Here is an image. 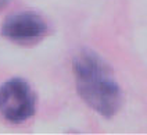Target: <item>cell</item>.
<instances>
[{
	"instance_id": "obj_1",
	"label": "cell",
	"mask_w": 147,
	"mask_h": 135,
	"mask_svg": "<svg viewBox=\"0 0 147 135\" xmlns=\"http://www.w3.org/2000/svg\"><path fill=\"white\" fill-rule=\"evenodd\" d=\"M76 91L90 109L104 118H113L123 102L122 89L111 67L96 52L83 49L74 59Z\"/></svg>"
},
{
	"instance_id": "obj_4",
	"label": "cell",
	"mask_w": 147,
	"mask_h": 135,
	"mask_svg": "<svg viewBox=\"0 0 147 135\" xmlns=\"http://www.w3.org/2000/svg\"><path fill=\"white\" fill-rule=\"evenodd\" d=\"M6 3H7V0H0V9H1V7H4V6H6Z\"/></svg>"
},
{
	"instance_id": "obj_3",
	"label": "cell",
	"mask_w": 147,
	"mask_h": 135,
	"mask_svg": "<svg viewBox=\"0 0 147 135\" xmlns=\"http://www.w3.org/2000/svg\"><path fill=\"white\" fill-rule=\"evenodd\" d=\"M0 32L8 41L29 43L40 39L47 32V24L39 14L33 11H22L6 18Z\"/></svg>"
},
{
	"instance_id": "obj_2",
	"label": "cell",
	"mask_w": 147,
	"mask_h": 135,
	"mask_svg": "<svg viewBox=\"0 0 147 135\" xmlns=\"http://www.w3.org/2000/svg\"><path fill=\"white\" fill-rule=\"evenodd\" d=\"M36 96L22 78H11L0 85V114L10 123L20 124L32 117Z\"/></svg>"
}]
</instances>
